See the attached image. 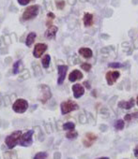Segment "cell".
Returning <instances> with one entry per match:
<instances>
[{
	"mask_svg": "<svg viewBox=\"0 0 138 159\" xmlns=\"http://www.w3.org/2000/svg\"><path fill=\"white\" fill-rule=\"evenodd\" d=\"M85 139L92 143L94 141H96L97 139V136L93 133H87V135H85Z\"/></svg>",
	"mask_w": 138,
	"mask_h": 159,
	"instance_id": "19",
	"label": "cell"
},
{
	"mask_svg": "<svg viewBox=\"0 0 138 159\" xmlns=\"http://www.w3.org/2000/svg\"><path fill=\"white\" fill-rule=\"evenodd\" d=\"M81 79H83V73L80 72V70H78V69H75L73 72H70V74L69 76L70 81H78Z\"/></svg>",
	"mask_w": 138,
	"mask_h": 159,
	"instance_id": "13",
	"label": "cell"
},
{
	"mask_svg": "<svg viewBox=\"0 0 138 159\" xmlns=\"http://www.w3.org/2000/svg\"><path fill=\"white\" fill-rule=\"evenodd\" d=\"M56 8L58 9H62L65 7V1L64 0H56Z\"/></svg>",
	"mask_w": 138,
	"mask_h": 159,
	"instance_id": "24",
	"label": "cell"
},
{
	"mask_svg": "<svg viewBox=\"0 0 138 159\" xmlns=\"http://www.w3.org/2000/svg\"><path fill=\"white\" fill-rule=\"evenodd\" d=\"M73 95L75 98H81L84 93H85V89H84V86L81 85L79 83H76L73 86Z\"/></svg>",
	"mask_w": 138,
	"mask_h": 159,
	"instance_id": "9",
	"label": "cell"
},
{
	"mask_svg": "<svg viewBox=\"0 0 138 159\" xmlns=\"http://www.w3.org/2000/svg\"><path fill=\"white\" fill-rule=\"evenodd\" d=\"M46 50H47L46 44H43V43H38L34 48V51H33V55H34L36 58H39V57H41L44 54V52Z\"/></svg>",
	"mask_w": 138,
	"mask_h": 159,
	"instance_id": "7",
	"label": "cell"
},
{
	"mask_svg": "<svg viewBox=\"0 0 138 159\" xmlns=\"http://www.w3.org/2000/svg\"><path fill=\"white\" fill-rule=\"evenodd\" d=\"M78 109H79V106L71 100L65 101V102L61 104V112H62V114L70 113V112L78 110Z\"/></svg>",
	"mask_w": 138,
	"mask_h": 159,
	"instance_id": "3",
	"label": "cell"
},
{
	"mask_svg": "<svg viewBox=\"0 0 138 159\" xmlns=\"http://www.w3.org/2000/svg\"><path fill=\"white\" fill-rule=\"evenodd\" d=\"M120 73L118 71H108L105 75L107 83L109 85H113L117 81V80L120 78Z\"/></svg>",
	"mask_w": 138,
	"mask_h": 159,
	"instance_id": "6",
	"label": "cell"
},
{
	"mask_svg": "<svg viewBox=\"0 0 138 159\" xmlns=\"http://www.w3.org/2000/svg\"><path fill=\"white\" fill-rule=\"evenodd\" d=\"M58 84H62L64 80H65V78H66V75H67L68 66H58Z\"/></svg>",
	"mask_w": 138,
	"mask_h": 159,
	"instance_id": "8",
	"label": "cell"
},
{
	"mask_svg": "<svg viewBox=\"0 0 138 159\" xmlns=\"http://www.w3.org/2000/svg\"><path fill=\"white\" fill-rule=\"evenodd\" d=\"M124 120H125V121L130 122L131 120H132V116H131V114H126V115H125V117H124Z\"/></svg>",
	"mask_w": 138,
	"mask_h": 159,
	"instance_id": "29",
	"label": "cell"
},
{
	"mask_svg": "<svg viewBox=\"0 0 138 159\" xmlns=\"http://www.w3.org/2000/svg\"><path fill=\"white\" fill-rule=\"evenodd\" d=\"M131 116H132V118L138 119V112H135V113H132V114H131Z\"/></svg>",
	"mask_w": 138,
	"mask_h": 159,
	"instance_id": "31",
	"label": "cell"
},
{
	"mask_svg": "<svg viewBox=\"0 0 138 159\" xmlns=\"http://www.w3.org/2000/svg\"><path fill=\"white\" fill-rule=\"evenodd\" d=\"M134 156L138 157V145H137V146L135 147V149H134Z\"/></svg>",
	"mask_w": 138,
	"mask_h": 159,
	"instance_id": "30",
	"label": "cell"
},
{
	"mask_svg": "<svg viewBox=\"0 0 138 159\" xmlns=\"http://www.w3.org/2000/svg\"><path fill=\"white\" fill-rule=\"evenodd\" d=\"M81 67H82V69H84L85 71L87 72L91 69V65L88 64V63H83L82 65H81Z\"/></svg>",
	"mask_w": 138,
	"mask_h": 159,
	"instance_id": "25",
	"label": "cell"
},
{
	"mask_svg": "<svg viewBox=\"0 0 138 159\" xmlns=\"http://www.w3.org/2000/svg\"><path fill=\"white\" fill-rule=\"evenodd\" d=\"M22 136V132L21 131H15L13 132L11 135H9L5 139V143L6 145L9 148L12 149L15 147L17 144H19V141H20V138Z\"/></svg>",
	"mask_w": 138,
	"mask_h": 159,
	"instance_id": "1",
	"label": "cell"
},
{
	"mask_svg": "<svg viewBox=\"0 0 138 159\" xmlns=\"http://www.w3.org/2000/svg\"><path fill=\"white\" fill-rule=\"evenodd\" d=\"M30 2V0H18V3L22 5V6H26L28 3Z\"/></svg>",
	"mask_w": 138,
	"mask_h": 159,
	"instance_id": "27",
	"label": "cell"
},
{
	"mask_svg": "<svg viewBox=\"0 0 138 159\" xmlns=\"http://www.w3.org/2000/svg\"><path fill=\"white\" fill-rule=\"evenodd\" d=\"M78 52H79L80 55H82L84 58H87V59L91 58L92 54H93L92 50L89 49V48H80Z\"/></svg>",
	"mask_w": 138,
	"mask_h": 159,
	"instance_id": "14",
	"label": "cell"
},
{
	"mask_svg": "<svg viewBox=\"0 0 138 159\" xmlns=\"http://www.w3.org/2000/svg\"><path fill=\"white\" fill-rule=\"evenodd\" d=\"M84 85H85V86H87V88H90V85H89L87 83H84Z\"/></svg>",
	"mask_w": 138,
	"mask_h": 159,
	"instance_id": "32",
	"label": "cell"
},
{
	"mask_svg": "<svg viewBox=\"0 0 138 159\" xmlns=\"http://www.w3.org/2000/svg\"><path fill=\"white\" fill-rule=\"evenodd\" d=\"M22 64V60H18L15 64L13 65V73L17 74L19 72V69H20V66Z\"/></svg>",
	"mask_w": 138,
	"mask_h": 159,
	"instance_id": "23",
	"label": "cell"
},
{
	"mask_svg": "<svg viewBox=\"0 0 138 159\" xmlns=\"http://www.w3.org/2000/svg\"><path fill=\"white\" fill-rule=\"evenodd\" d=\"M68 159H73V158H68Z\"/></svg>",
	"mask_w": 138,
	"mask_h": 159,
	"instance_id": "35",
	"label": "cell"
},
{
	"mask_svg": "<svg viewBox=\"0 0 138 159\" xmlns=\"http://www.w3.org/2000/svg\"><path fill=\"white\" fill-rule=\"evenodd\" d=\"M98 159H110V158H108V157H101V158H98Z\"/></svg>",
	"mask_w": 138,
	"mask_h": 159,
	"instance_id": "33",
	"label": "cell"
},
{
	"mask_svg": "<svg viewBox=\"0 0 138 159\" xmlns=\"http://www.w3.org/2000/svg\"><path fill=\"white\" fill-rule=\"evenodd\" d=\"M28 108V103L25 99H17L13 104L12 109L17 113H23Z\"/></svg>",
	"mask_w": 138,
	"mask_h": 159,
	"instance_id": "4",
	"label": "cell"
},
{
	"mask_svg": "<svg viewBox=\"0 0 138 159\" xmlns=\"http://www.w3.org/2000/svg\"><path fill=\"white\" fill-rule=\"evenodd\" d=\"M58 27L55 26V25H51L48 27V29L46 30L45 32V37L49 40H52V38H55V34L58 32Z\"/></svg>",
	"mask_w": 138,
	"mask_h": 159,
	"instance_id": "12",
	"label": "cell"
},
{
	"mask_svg": "<svg viewBox=\"0 0 138 159\" xmlns=\"http://www.w3.org/2000/svg\"><path fill=\"white\" fill-rule=\"evenodd\" d=\"M77 136H78V133L76 131H73V130H71V131H70L66 134V138H68L69 139H73Z\"/></svg>",
	"mask_w": 138,
	"mask_h": 159,
	"instance_id": "22",
	"label": "cell"
},
{
	"mask_svg": "<svg viewBox=\"0 0 138 159\" xmlns=\"http://www.w3.org/2000/svg\"><path fill=\"white\" fill-rule=\"evenodd\" d=\"M34 133L33 130H29L25 134H22V136L19 141V144L23 147H28L32 144V135Z\"/></svg>",
	"mask_w": 138,
	"mask_h": 159,
	"instance_id": "5",
	"label": "cell"
},
{
	"mask_svg": "<svg viewBox=\"0 0 138 159\" xmlns=\"http://www.w3.org/2000/svg\"><path fill=\"white\" fill-rule=\"evenodd\" d=\"M38 13H39V7H38L37 5H33V6L27 7L26 8V11L23 13L22 18L25 21H29V20H32V19L36 18Z\"/></svg>",
	"mask_w": 138,
	"mask_h": 159,
	"instance_id": "2",
	"label": "cell"
},
{
	"mask_svg": "<svg viewBox=\"0 0 138 159\" xmlns=\"http://www.w3.org/2000/svg\"><path fill=\"white\" fill-rule=\"evenodd\" d=\"M124 126H125V123L123 120L120 119V120H117V121L116 122L115 124V128L117 130H122L123 128H124Z\"/></svg>",
	"mask_w": 138,
	"mask_h": 159,
	"instance_id": "18",
	"label": "cell"
},
{
	"mask_svg": "<svg viewBox=\"0 0 138 159\" xmlns=\"http://www.w3.org/2000/svg\"><path fill=\"white\" fill-rule=\"evenodd\" d=\"M109 67H115V69H117V67L122 66V65L120 63H110L108 65Z\"/></svg>",
	"mask_w": 138,
	"mask_h": 159,
	"instance_id": "26",
	"label": "cell"
},
{
	"mask_svg": "<svg viewBox=\"0 0 138 159\" xmlns=\"http://www.w3.org/2000/svg\"><path fill=\"white\" fill-rule=\"evenodd\" d=\"M36 36H37V35H36L35 32H31V33L28 34V36H27V37H26V44L27 47H30V46L33 44V43H34Z\"/></svg>",
	"mask_w": 138,
	"mask_h": 159,
	"instance_id": "16",
	"label": "cell"
},
{
	"mask_svg": "<svg viewBox=\"0 0 138 159\" xmlns=\"http://www.w3.org/2000/svg\"><path fill=\"white\" fill-rule=\"evenodd\" d=\"M75 127V124L73 122H68L63 124V129L64 130H73Z\"/></svg>",
	"mask_w": 138,
	"mask_h": 159,
	"instance_id": "20",
	"label": "cell"
},
{
	"mask_svg": "<svg viewBox=\"0 0 138 159\" xmlns=\"http://www.w3.org/2000/svg\"><path fill=\"white\" fill-rule=\"evenodd\" d=\"M60 158H61V153H58V152H56L54 155V159H60Z\"/></svg>",
	"mask_w": 138,
	"mask_h": 159,
	"instance_id": "28",
	"label": "cell"
},
{
	"mask_svg": "<svg viewBox=\"0 0 138 159\" xmlns=\"http://www.w3.org/2000/svg\"><path fill=\"white\" fill-rule=\"evenodd\" d=\"M136 104L138 105V95H137V98H136Z\"/></svg>",
	"mask_w": 138,
	"mask_h": 159,
	"instance_id": "34",
	"label": "cell"
},
{
	"mask_svg": "<svg viewBox=\"0 0 138 159\" xmlns=\"http://www.w3.org/2000/svg\"><path fill=\"white\" fill-rule=\"evenodd\" d=\"M40 87L42 90L41 95H42V96H43V98H41L40 99H41V101H42V103H44L45 101H47L51 98V92H50L49 87H48V86H46V85H41Z\"/></svg>",
	"mask_w": 138,
	"mask_h": 159,
	"instance_id": "10",
	"label": "cell"
},
{
	"mask_svg": "<svg viewBox=\"0 0 138 159\" xmlns=\"http://www.w3.org/2000/svg\"><path fill=\"white\" fill-rule=\"evenodd\" d=\"M47 157H48L47 153H45V152H40V153H38L37 155H35L34 159H47Z\"/></svg>",
	"mask_w": 138,
	"mask_h": 159,
	"instance_id": "21",
	"label": "cell"
},
{
	"mask_svg": "<svg viewBox=\"0 0 138 159\" xmlns=\"http://www.w3.org/2000/svg\"><path fill=\"white\" fill-rule=\"evenodd\" d=\"M50 61H51V57H50V55L46 54L45 56H43V58H42V60H41L42 66H43L44 69H48V67H49V65H50Z\"/></svg>",
	"mask_w": 138,
	"mask_h": 159,
	"instance_id": "17",
	"label": "cell"
},
{
	"mask_svg": "<svg viewBox=\"0 0 138 159\" xmlns=\"http://www.w3.org/2000/svg\"><path fill=\"white\" fill-rule=\"evenodd\" d=\"M93 23V15L90 13H85L84 16V25L85 26H90Z\"/></svg>",
	"mask_w": 138,
	"mask_h": 159,
	"instance_id": "15",
	"label": "cell"
},
{
	"mask_svg": "<svg viewBox=\"0 0 138 159\" xmlns=\"http://www.w3.org/2000/svg\"><path fill=\"white\" fill-rule=\"evenodd\" d=\"M134 104H135L134 99L131 98L129 101H120V102L118 103V107L124 110H131L134 106Z\"/></svg>",
	"mask_w": 138,
	"mask_h": 159,
	"instance_id": "11",
	"label": "cell"
}]
</instances>
